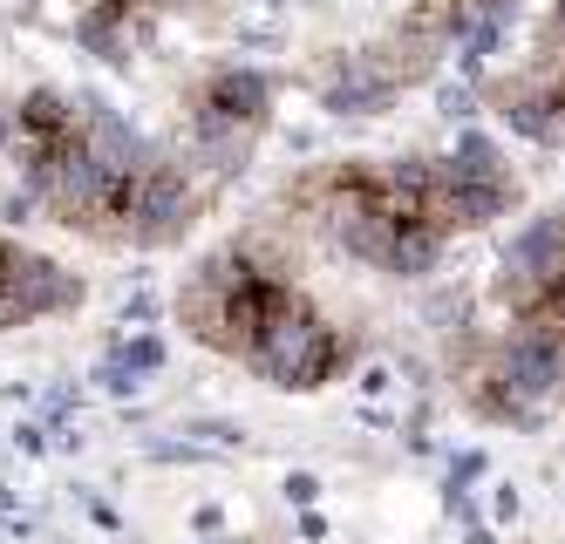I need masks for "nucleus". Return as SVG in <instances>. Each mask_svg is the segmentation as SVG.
<instances>
[{
    "instance_id": "1",
    "label": "nucleus",
    "mask_w": 565,
    "mask_h": 544,
    "mask_svg": "<svg viewBox=\"0 0 565 544\" xmlns=\"http://www.w3.org/2000/svg\"><path fill=\"white\" fill-rule=\"evenodd\" d=\"M178 327L198 348L238 361L279 395H313V388L341 382V374L361 361L354 333L320 313L313 292L273 253H259L253 238H238V245H225V253L198 259L184 273Z\"/></svg>"
},
{
    "instance_id": "2",
    "label": "nucleus",
    "mask_w": 565,
    "mask_h": 544,
    "mask_svg": "<svg viewBox=\"0 0 565 544\" xmlns=\"http://www.w3.org/2000/svg\"><path fill=\"white\" fill-rule=\"evenodd\" d=\"M294 212L334 245V253L375 266L388 279H423L450 253V218L436 191V157H341L294 178Z\"/></svg>"
},
{
    "instance_id": "3",
    "label": "nucleus",
    "mask_w": 565,
    "mask_h": 544,
    "mask_svg": "<svg viewBox=\"0 0 565 544\" xmlns=\"http://www.w3.org/2000/svg\"><path fill=\"white\" fill-rule=\"evenodd\" d=\"M450 388L457 402L491 429H539L565 408V333L545 327H477L450 348Z\"/></svg>"
},
{
    "instance_id": "4",
    "label": "nucleus",
    "mask_w": 565,
    "mask_h": 544,
    "mask_svg": "<svg viewBox=\"0 0 565 544\" xmlns=\"http://www.w3.org/2000/svg\"><path fill=\"white\" fill-rule=\"evenodd\" d=\"M477 89H483V109H498L511 137L539 143V150H565V0H552L539 14L524 62L477 75Z\"/></svg>"
},
{
    "instance_id": "5",
    "label": "nucleus",
    "mask_w": 565,
    "mask_h": 544,
    "mask_svg": "<svg viewBox=\"0 0 565 544\" xmlns=\"http://www.w3.org/2000/svg\"><path fill=\"white\" fill-rule=\"evenodd\" d=\"M184 122H191V150L212 171H238L253 157V143L273 122V82L259 68H212L198 89L184 96Z\"/></svg>"
},
{
    "instance_id": "6",
    "label": "nucleus",
    "mask_w": 565,
    "mask_h": 544,
    "mask_svg": "<svg viewBox=\"0 0 565 544\" xmlns=\"http://www.w3.org/2000/svg\"><path fill=\"white\" fill-rule=\"evenodd\" d=\"M491 307H498V320L565 333V212L532 218L504 245L498 279H491Z\"/></svg>"
},
{
    "instance_id": "7",
    "label": "nucleus",
    "mask_w": 565,
    "mask_h": 544,
    "mask_svg": "<svg viewBox=\"0 0 565 544\" xmlns=\"http://www.w3.org/2000/svg\"><path fill=\"white\" fill-rule=\"evenodd\" d=\"M436 191H443V218H450V232H483V225H498L511 218L518 204H524V178H518V163L491 143V137H457L450 150L436 157Z\"/></svg>"
},
{
    "instance_id": "8",
    "label": "nucleus",
    "mask_w": 565,
    "mask_h": 544,
    "mask_svg": "<svg viewBox=\"0 0 565 544\" xmlns=\"http://www.w3.org/2000/svg\"><path fill=\"white\" fill-rule=\"evenodd\" d=\"M68 307H83V279L14 238H0V327H28V320L68 313Z\"/></svg>"
},
{
    "instance_id": "9",
    "label": "nucleus",
    "mask_w": 565,
    "mask_h": 544,
    "mask_svg": "<svg viewBox=\"0 0 565 544\" xmlns=\"http://www.w3.org/2000/svg\"><path fill=\"white\" fill-rule=\"evenodd\" d=\"M150 28H157V0H96L75 34H83V49H96L103 62H130Z\"/></svg>"
}]
</instances>
